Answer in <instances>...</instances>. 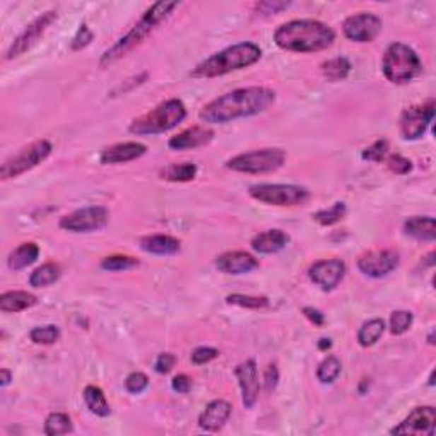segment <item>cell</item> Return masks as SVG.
<instances>
[{"label":"cell","instance_id":"7bdbcfd3","mask_svg":"<svg viewBox=\"0 0 436 436\" xmlns=\"http://www.w3.org/2000/svg\"><path fill=\"white\" fill-rule=\"evenodd\" d=\"M93 38H94L93 31H90V29L87 28V24H82V26L78 28L77 35L73 36L72 43H70V48H72L73 52H77V49L86 48L87 45H89L90 41H93Z\"/></svg>","mask_w":436,"mask_h":436},{"label":"cell","instance_id":"b9f144b4","mask_svg":"<svg viewBox=\"0 0 436 436\" xmlns=\"http://www.w3.org/2000/svg\"><path fill=\"white\" fill-rule=\"evenodd\" d=\"M218 350H215V348L210 346H199L196 350L193 351V355H191V361H193L194 365H205L210 363V361H213L215 358H218Z\"/></svg>","mask_w":436,"mask_h":436},{"label":"cell","instance_id":"e575fe53","mask_svg":"<svg viewBox=\"0 0 436 436\" xmlns=\"http://www.w3.org/2000/svg\"><path fill=\"white\" fill-rule=\"evenodd\" d=\"M344 215H346V205H344L343 201H339V203H334L331 208L321 210V211H317V213H314L312 218L324 227H331V225H334V223L341 222V220L344 218Z\"/></svg>","mask_w":436,"mask_h":436},{"label":"cell","instance_id":"f1b7e54d","mask_svg":"<svg viewBox=\"0 0 436 436\" xmlns=\"http://www.w3.org/2000/svg\"><path fill=\"white\" fill-rule=\"evenodd\" d=\"M322 76L327 78L329 82H339L344 81L351 72V64L348 58L344 57H336L331 58V60L324 61L321 65Z\"/></svg>","mask_w":436,"mask_h":436},{"label":"cell","instance_id":"7a4b0ae2","mask_svg":"<svg viewBox=\"0 0 436 436\" xmlns=\"http://www.w3.org/2000/svg\"><path fill=\"white\" fill-rule=\"evenodd\" d=\"M334 40V29L314 19L290 20L275 31V43L278 47L295 53L322 52L332 47Z\"/></svg>","mask_w":436,"mask_h":436},{"label":"cell","instance_id":"ab89813d","mask_svg":"<svg viewBox=\"0 0 436 436\" xmlns=\"http://www.w3.org/2000/svg\"><path fill=\"white\" fill-rule=\"evenodd\" d=\"M124 387H126V390L130 394H142L145 389L148 387V379L147 375L142 372H133L130 373V375L126 377V380H124Z\"/></svg>","mask_w":436,"mask_h":436},{"label":"cell","instance_id":"74e56055","mask_svg":"<svg viewBox=\"0 0 436 436\" xmlns=\"http://www.w3.org/2000/svg\"><path fill=\"white\" fill-rule=\"evenodd\" d=\"M414 322V315L413 312H409V310H396V312H392L390 315V332L396 336L404 334V332H408L411 329V326H413Z\"/></svg>","mask_w":436,"mask_h":436},{"label":"cell","instance_id":"f6af8a7d","mask_svg":"<svg viewBox=\"0 0 436 436\" xmlns=\"http://www.w3.org/2000/svg\"><path fill=\"white\" fill-rule=\"evenodd\" d=\"M290 7V2H280V0H275V2H259L256 4V11L259 14H276V12L285 11Z\"/></svg>","mask_w":436,"mask_h":436},{"label":"cell","instance_id":"f546056e","mask_svg":"<svg viewBox=\"0 0 436 436\" xmlns=\"http://www.w3.org/2000/svg\"><path fill=\"white\" fill-rule=\"evenodd\" d=\"M198 174V167L193 162H182V164H171L160 172L162 179L171 182H188L193 181Z\"/></svg>","mask_w":436,"mask_h":436},{"label":"cell","instance_id":"83f0119b","mask_svg":"<svg viewBox=\"0 0 436 436\" xmlns=\"http://www.w3.org/2000/svg\"><path fill=\"white\" fill-rule=\"evenodd\" d=\"M60 275H61L60 266L55 263H47L40 266V268H36L35 271L31 273V276H29V285H31L33 288H45V286L55 283L58 278H60Z\"/></svg>","mask_w":436,"mask_h":436},{"label":"cell","instance_id":"30bf717a","mask_svg":"<svg viewBox=\"0 0 436 436\" xmlns=\"http://www.w3.org/2000/svg\"><path fill=\"white\" fill-rule=\"evenodd\" d=\"M107 222H110V211L105 206H86L65 215L60 220V228L72 234H87V232L101 230L107 225Z\"/></svg>","mask_w":436,"mask_h":436},{"label":"cell","instance_id":"ac0fdd59","mask_svg":"<svg viewBox=\"0 0 436 436\" xmlns=\"http://www.w3.org/2000/svg\"><path fill=\"white\" fill-rule=\"evenodd\" d=\"M215 131L208 126H191L188 130L177 133L169 140V148L172 151H194V148L205 147L213 140Z\"/></svg>","mask_w":436,"mask_h":436},{"label":"cell","instance_id":"d6986e66","mask_svg":"<svg viewBox=\"0 0 436 436\" xmlns=\"http://www.w3.org/2000/svg\"><path fill=\"white\" fill-rule=\"evenodd\" d=\"M259 266V261L254 256L244 251L225 252V254L217 257V268L218 271L225 273V275H246L251 273Z\"/></svg>","mask_w":436,"mask_h":436},{"label":"cell","instance_id":"7c38bea8","mask_svg":"<svg viewBox=\"0 0 436 436\" xmlns=\"http://www.w3.org/2000/svg\"><path fill=\"white\" fill-rule=\"evenodd\" d=\"M384 29V23L377 14L372 12H360V14L350 16L343 23V33L350 41L355 43H372L379 38Z\"/></svg>","mask_w":436,"mask_h":436},{"label":"cell","instance_id":"484cf974","mask_svg":"<svg viewBox=\"0 0 436 436\" xmlns=\"http://www.w3.org/2000/svg\"><path fill=\"white\" fill-rule=\"evenodd\" d=\"M40 256V247L35 242H26L20 244L16 251L11 252L9 256V268L12 271H20V269L28 268L38 259Z\"/></svg>","mask_w":436,"mask_h":436},{"label":"cell","instance_id":"1f68e13d","mask_svg":"<svg viewBox=\"0 0 436 436\" xmlns=\"http://www.w3.org/2000/svg\"><path fill=\"white\" fill-rule=\"evenodd\" d=\"M73 431L72 419L65 413H52L45 421V435L60 436L69 435Z\"/></svg>","mask_w":436,"mask_h":436},{"label":"cell","instance_id":"7402d4cb","mask_svg":"<svg viewBox=\"0 0 436 436\" xmlns=\"http://www.w3.org/2000/svg\"><path fill=\"white\" fill-rule=\"evenodd\" d=\"M290 244V235L280 228H271L257 234L251 240V247L259 254H276Z\"/></svg>","mask_w":436,"mask_h":436},{"label":"cell","instance_id":"f35d334b","mask_svg":"<svg viewBox=\"0 0 436 436\" xmlns=\"http://www.w3.org/2000/svg\"><path fill=\"white\" fill-rule=\"evenodd\" d=\"M389 155V142L385 139L377 140L375 143H372L370 147H367L361 153V159L370 160V162H382L385 160V157Z\"/></svg>","mask_w":436,"mask_h":436},{"label":"cell","instance_id":"9c48e42d","mask_svg":"<svg viewBox=\"0 0 436 436\" xmlns=\"http://www.w3.org/2000/svg\"><path fill=\"white\" fill-rule=\"evenodd\" d=\"M249 194L256 201L271 206H298L304 205L310 193L304 186L297 184H254Z\"/></svg>","mask_w":436,"mask_h":436},{"label":"cell","instance_id":"e0dca14e","mask_svg":"<svg viewBox=\"0 0 436 436\" xmlns=\"http://www.w3.org/2000/svg\"><path fill=\"white\" fill-rule=\"evenodd\" d=\"M235 377L239 380V387L242 390V404L246 409H252L259 397V375H257V365L254 360H247L235 367Z\"/></svg>","mask_w":436,"mask_h":436},{"label":"cell","instance_id":"8992f818","mask_svg":"<svg viewBox=\"0 0 436 436\" xmlns=\"http://www.w3.org/2000/svg\"><path fill=\"white\" fill-rule=\"evenodd\" d=\"M421 58L409 45L392 43L385 49L384 60H382V72L392 84H408L421 73Z\"/></svg>","mask_w":436,"mask_h":436},{"label":"cell","instance_id":"44dd1931","mask_svg":"<svg viewBox=\"0 0 436 436\" xmlns=\"http://www.w3.org/2000/svg\"><path fill=\"white\" fill-rule=\"evenodd\" d=\"M147 153V147L140 142H124L111 145L102 151L101 164L113 165V164H126V162L136 160Z\"/></svg>","mask_w":436,"mask_h":436},{"label":"cell","instance_id":"c3c4849f","mask_svg":"<svg viewBox=\"0 0 436 436\" xmlns=\"http://www.w3.org/2000/svg\"><path fill=\"white\" fill-rule=\"evenodd\" d=\"M191 379L188 375H184V373H181V375L174 377L172 379V390L177 394H188L191 390Z\"/></svg>","mask_w":436,"mask_h":436},{"label":"cell","instance_id":"603a6c76","mask_svg":"<svg viewBox=\"0 0 436 436\" xmlns=\"http://www.w3.org/2000/svg\"><path fill=\"white\" fill-rule=\"evenodd\" d=\"M140 247L148 254L171 256L181 249V240L171 235H147L140 239Z\"/></svg>","mask_w":436,"mask_h":436},{"label":"cell","instance_id":"d4e9b609","mask_svg":"<svg viewBox=\"0 0 436 436\" xmlns=\"http://www.w3.org/2000/svg\"><path fill=\"white\" fill-rule=\"evenodd\" d=\"M404 232L409 237L433 242L436 237V225L433 217H411L406 220Z\"/></svg>","mask_w":436,"mask_h":436},{"label":"cell","instance_id":"ba28073f","mask_svg":"<svg viewBox=\"0 0 436 436\" xmlns=\"http://www.w3.org/2000/svg\"><path fill=\"white\" fill-rule=\"evenodd\" d=\"M52 152L53 145L48 140H36L4 162L2 169H0V177H2V181L19 177L20 174L38 167L41 162H45L52 155Z\"/></svg>","mask_w":436,"mask_h":436},{"label":"cell","instance_id":"ee69618b","mask_svg":"<svg viewBox=\"0 0 436 436\" xmlns=\"http://www.w3.org/2000/svg\"><path fill=\"white\" fill-rule=\"evenodd\" d=\"M176 361L177 358L172 355V353H162V355H159V358L155 360L153 368H155V372L160 373V375H165V373H169L172 370Z\"/></svg>","mask_w":436,"mask_h":436},{"label":"cell","instance_id":"bcb514c9","mask_svg":"<svg viewBox=\"0 0 436 436\" xmlns=\"http://www.w3.org/2000/svg\"><path fill=\"white\" fill-rule=\"evenodd\" d=\"M278 382H280V372H278L276 365H269L264 372V389L268 392H273L276 389Z\"/></svg>","mask_w":436,"mask_h":436},{"label":"cell","instance_id":"d6a6232c","mask_svg":"<svg viewBox=\"0 0 436 436\" xmlns=\"http://www.w3.org/2000/svg\"><path fill=\"white\" fill-rule=\"evenodd\" d=\"M343 365L339 361L338 356L331 355L327 358H324L317 367V379L321 384H334L338 380V377L341 375Z\"/></svg>","mask_w":436,"mask_h":436},{"label":"cell","instance_id":"4fadbf2b","mask_svg":"<svg viewBox=\"0 0 436 436\" xmlns=\"http://www.w3.org/2000/svg\"><path fill=\"white\" fill-rule=\"evenodd\" d=\"M57 18H58V14L55 11H48V12H45V14H41L40 18H36L35 20H33V23L29 24L23 33H20L18 38L14 40V43L11 45V48L7 49L6 60H12V58H18L23 55V53L29 52V49L38 43L41 36L47 33V29L55 23Z\"/></svg>","mask_w":436,"mask_h":436},{"label":"cell","instance_id":"9a60e30c","mask_svg":"<svg viewBox=\"0 0 436 436\" xmlns=\"http://www.w3.org/2000/svg\"><path fill=\"white\" fill-rule=\"evenodd\" d=\"M436 430V409L433 406H419L409 416L390 430V435H425L433 436Z\"/></svg>","mask_w":436,"mask_h":436},{"label":"cell","instance_id":"836d02e7","mask_svg":"<svg viewBox=\"0 0 436 436\" xmlns=\"http://www.w3.org/2000/svg\"><path fill=\"white\" fill-rule=\"evenodd\" d=\"M228 305H237L242 309L249 310H261L268 309L269 298L268 297H254V295H242V293H232L225 298Z\"/></svg>","mask_w":436,"mask_h":436},{"label":"cell","instance_id":"8d00e7d4","mask_svg":"<svg viewBox=\"0 0 436 436\" xmlns=\"http://www.w3.org/2000/svg\"><path fill=\"white\" fill-rule=\"evenodd\" d=\"M139 264V259H135V257L122 254L107 256L101 261V268L106 269V271H124V269H131Z\"/></svg>","mask_w":436,"mask_h":436},{"label":"cell","instance_id":"60d3db41","mask_svg":"<svg viewBox=\"0 0 436 436\" xmlns=\"http://www.w3.org/2000/svg\"><path fill=\"white\" fill-rule=\"evenodd\" d=\"M387 167L394 174L404 176V174L411 172V169H413V162H411L409 159H406V157L399 155V153H394V155L387 157Z\"/></svg>","mask_w":436,"mask_h":436},{"label":"cell","instance_id":"52a82bcc","mask_svg":"<svg viewBox=\"0 0 436 436\" xmlns=\"http://www.w3.org/2000/svg\"><path fill=\"white\" fill-rule=\"evenodd\" d=\"M286 152L281 148H261L232 157L227 160V169L244 174L275 172L285 164Z\"/></svg>","mask_w":436,"mask_h":436},{"label":"cell","instance_id":"cb8c5ba5","mask_svg":"<svg viewBox=\"0 0 436 436\" xmlns=\"http://www.w3.org/2000/svg\"><path fill=\"white\" fill-rule=\"evenodd\" d=\"M36 304H38V298L33 293L23 292V290H14V292L0 295V310L6 314L23 312V310L31 309Z\"/></svg>","mask_w":436,"mask_h":436},{"label":"cell","instance_id":"4316f807","mask_svg":"<svg viewBox=\"0 0 436 436\" xmlns=\"http://www.w3.org/2000/svg\"><path fill=\"white\" fill-rule=\"evenodd\" d=\"M84 401L87 409L95 414V416L107 418L111 414L110 402H107L105 392L99 387H95V385H87L84 389Z\"/></svg>","mask_w":436,"mask_h":436},{"label":"cell","instance_id":"816d5d0a","mask_svg":"<svg viewBox=\"0 0 436 436\" xmlns=\"http://www.w3.org/2000/svg\"><path fill=\"white\" fill-rule=\"evenodd\" d=\"M428 384H430L431 387H433V385H435V370L431 372V375H430V382H428Z\"/></svg>","mask_w":436,"mask_h":436},{"label":"cell","instance_id":"2e32d148","mask_svg":"<svg viewBox=\"0 0 436 436\" xmlns=\"http://www.w3.org/2000/svg\"><path fill=\"white\" fill-rule=\"evenodd\" d=\"M346 275V264L341 259H322L310 266L309 276L324 292H331L343 281Z\"/></svg>","mask_w":436,"mask_h":436},{"label":"cell","instance_id":"277c9868","mask_svg":"<svg viewBox=\"0 0 436 436\" xmlns=\"http://www.w3.org/2000/svg\"><path fill=\"white\" fill-rule=\"evenodd\" d=\"M179 6V2H155L148 7L147 12L142 16V19L131 28V31H128L123 38H119L111 48H107L102 53L101 61L99 65L105 69V66L114 64L116 60L123 58L128 52H131L133 48L139 47L142 41L147 38L148 35L155 29L162 20H165L171 16V12Z\"/></svg>","mask_w":436,"mask_h":436},{"label":"cell","instance_id":"d590c367","mask_svg":"<svg viewBox=\"0 0 436 436\" xmlns=\"http://www.w3.org/2000/svg\"><path fill=\"white\" fill-rule=\"evenodd\" d=\"M29 338L35 344H43V346H49V344L57 343L60 339V329L53 324H48V326H40L31 329L29 332Z\"/></svg>","mask_w":436,"mask_h":436},{"label":"cell","instance_id":"3957f363","mask_svg":"<svg viewBox=\"0 0 436 436\" xmlns=\"http://www.w3.org/2000/svg\"><path fill=\"white\" fill-rule=\"evenodd\" d=\"M261 48L256 43L251 41H242V43L232 45L222 52L215 53L206 60H203L201 64H198L191 72L193 78H213V77H222L227 73L235 72V70L247 69V66L254 65L256 61H259Z\"/></svg>","mask_w":436,"mask_h":436},{"label":"cell","instance_id":"6da1fadb","mask_svg":"<svg viewBox=\"0 0 436 436\" xmlns=\"http://www.w3.org/2000/svg\"><path fill=\"white\" fill-rule=\"evenodd\" d=\"M275 101L276 93L269 87H242L208 102L199 111V119L208 124H225L264 113Z\"/></svg>","mask_w":436,"mask_h":436},{"label":"cell","instance_id":"8fae6325","mask_svg":"<svg viewBox=\"0 0 436 436\" xmlns=\"http://www.w3.org/2000/svg\"><path fill=\"white\" fill-rule=\"evenodd\" d=\"M435 119V101L430 99L426 105L408 107L399 119V128L404 140H418L428 131Z\"/></svg>","mask_w":436,"mask_h":436},{"label":"cell","instance_id":"681fc988","mask_svg":"<svg viewBox=\"0 0 436 436\" xmlns=\"http://www.w3.org/2000/svg\"><path fill=\"white\" fill-rule=\"evenodd\" d=\"M12 382V372L7 370V368H2L0 370V384H2V387H7Z\"/></svg>","mask_w":436,"mask_h":436},{"label":"cell","instance_id":"ffe728a7","mask_svg":"<svg viewBox=\"0 0 436 436\" xmlns=\"http://www.w3.org/2000/svg\"><path fill=\"white\" fill-rule=\"evenodd\" d=\"M230 414H232L230 402L223 401V399H217V401H211L205 408V411L199 414L198 426L201 428V430L213 433V431L222 430V428L225 426Z\"/></svg>","mask_w":436,"mask_h":436},{"label":"cell","instance_id":"f907efd6","mask_svg":"<svg viewBox=\"0 0 436 436\" xmlns=\"http://www.w3.org/2000/svg\"><path fill=\"white\" fill-rule=\"evenodd\" d=\"M332 346V343H331V339H326V338H322L321 341H319V350H322V351H326V350H329V348Z\"/></svg>","mask_w":436,"mask_h":436},{"label":"cell","instance_id":"4dcf8cb0","mask_svg":"<svg viewBox=\"0 0 436 436\" xmlns=\"http://www.w3.org/2000/svg\"><path fill=\"white\" fill-rule=\"evenodd\" d=\"M385 332V322L382 319H370L360 327L358 331V343L360 346L370 348L379 343V339Z\"/></svg>","mask_w":436,"mask_h":436},{"label":"cell","instance_id":"f5cc1de1","mask_svg":"<svg viewBox=\"0 0 436 436\" xmlns=\"http://www.w3.org/2000/svg\"><path fill=\"white\" fill-rule=\"evenodd\" d=\"M428 343H430V344H435V331H431L430 338H428Z\"/></svg>","mask_w":436,"mask_h":436},{"label":"cell","instance_id":"7dc6e473","mask_svg":"<svg viewBox=\"0 0 436 436\" xmlns=\"http://www.w3.org/2000/svg\"><path fill=\"white\" fill-rule=\"evenodd\" d=\"M302 314H304L305 317L317 327H322L324 322H326V315H324L319 309H314V307H304V309H302Z\"/></svg>","mask_w":436,"mask_h":436},{"label":"cell","instance_id":"5b68a950","mask_svg":"<svg viewBox=\"0 0 436 436\" xmlns=\"http://www.w3.org/2000/svg\"><path fill=\"white\" fill-rule=\"evenodd\" d=\"M186 106L182 105L179 99H169V101L160 102L159 106L153 107L152 111L140 116V118L133 119L130 124V133L139 136H148V135H160L177 124L184 122Z\"/></svg>","mask_w":436,"mask_h":436},{"label":"cell","instance_id":"5bb4252c","mask_svg":"<svg viewBox=\"0 0 436 436\" xmlns=\"http://www.w3.org/2000/svg\"><path fill=\"white\" fill-rule=\"evenodd\" d=\"M399 263H401L399 252L392 249H380V251H370L360 256L358 269L370 278H384L396 271Z\"/></svg>","mask_w":436,"mask_h":436}]
</instances>
